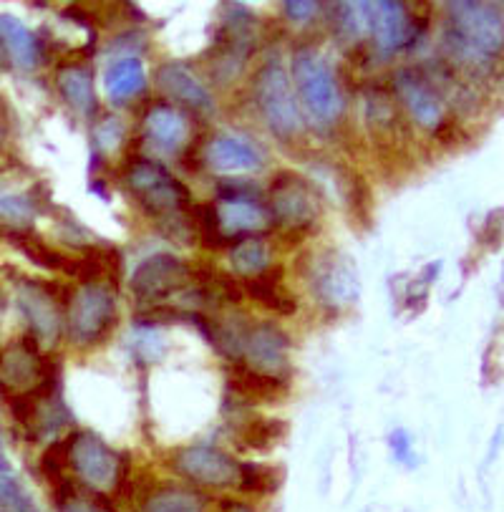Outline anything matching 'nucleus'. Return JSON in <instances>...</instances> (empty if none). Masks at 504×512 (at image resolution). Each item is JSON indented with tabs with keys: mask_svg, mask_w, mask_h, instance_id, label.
Listing matches in <instances>:
<instances>
[{
	"mask_svg": "<svg viewBox=\"0 0 504 512\" xmlns=\"http://www.w3.org/2000/svg\"><path fill=\"white\" fill-rule=\"evenodd\" d=\"M447 43L464 64L482 66L504 48V21L484 3H454L447 8Z\"/></svg>",
	"mask_w": 504,
	"mask_h": 512,
	"instance_id": "1",
	"label": "nucleus"
},
{
	"mask_svg": "<svg viewBox=\"0 0 504 512\" xmlns=\"http://www.w3.org/2000/svg\"><path fill=\"white\" fill-rule=\"evenodd\" d=\"M293 79L300 109L315 127H333L343 111L341 86L321 51L305 46L293 56Z\"/></svg>",
	"mask_w": 504,
	"mask_h": 512,
	"instance_id": "2",
	"label": "nucleus"
},
{
	"mask_svg": "<svg viewBox=\"0 0 504 512\" xmlns=\"http://www.w3.org/2000/svg\"><path fill=\"white\" fill-rule=\"evenodd\" d=\"M124 182L139 207L157 217L162 225L184 215V207L189 202L187 187L154 159H132L124 172Z\"/></svg>",
	"mask_w": 504,
	"mask_h": 512,
	"instance_id": "3",
	"label": "nucleus"
},
{
	"mask_svg": "<svg viewBox=\"0 0 504 512\" xmlns=\"http://www.w3.org/2000/svg\"><path fill=\"white\" fill-rule=\"evenodd\" d=\"M252 94H255V104H258L265 124L278 137L293 139L303 132V111L295 99L293 81L278 61H268L265 66H260L255 81H252Z\"/></svg>",
	"mask_w": 504,
	"mask_h": 512,
	"instance_id": "4",
	"label": "nucleus"
},
{
	"mask_svg": "<svg viewBox=\"0 0 504 512\" xmlns=\"http://www.w3.org/2000/svg\"><path fill=\"white\" fill-rule=\"evenodd\" d=\"M189 286H195V268L174 255H152L132 275V293L144 306H167Z\"/></svg>",
	"mask_w": 504,
	"mask_h": 512,
	"instance_id": "5",
	"label": "nucleus"
},
{
	"mask_svg": "<svg viewBox=\"0 0 504 512\" xmlns=\"http://www.w3.org/2000/svg\"><path fill=\"white\" fill-rule=\"evenodd\" d=\"M116 288L104 280L86 283L69 301V328L79 344H99L116 323Z\"/></svg>",
	"mask_w": 504,
	"mask_h": 512,
	"instance_id": "6",
	"label": "nucleus"
},
{
	"mask_svg": "<svg viewBox=\"0 0 504 512\" xmlns=\"http://www.w3.org/2000/svg\"><path fill=\"white\" fill-rule=\"evenodd\" d=\"M321 215V197L305 177L278 172L270 185V217L288 230H305Z\"/></svg>",
	"mask_w": 504,
	"mask_h": 512,
	"instance_id": "7",
	"label": "nucleus"
},
{
	"mask_svg": "<svg viewBox=\"0 0 504 512\" xmlns=\"http://www.w3.org/2000/svg\"><path fill=\"white\" fill-rule=\"evenodd\" d=\"M69 465L74 467L76 477L94 490L119 485L121 475L126 472V457L111 452L96 434L74 432L69 439Z\"/></svg>",
	"mask_w": 504,
	"mask_h": 512,
	"instance_id": "8",
	"label": "nucleus"
},
{
	"mask_svg": "<svg viewBox=\"0 0 504 512\" xmlns=\"http://www.w3.org/2000/svg\"><path fill=\"white\" fill-rule=\"evenodd\" d=\"M172 470L202 487H235L240 480V465L230 454L210 444H192L174 452Z\"/></svg>",
	"mask_w": 504,
	"mask_h": 512,
	"instance_id": "9",
	"label": "nucleus"
},
{
	"mask_svg": "<svg viewBox=\"0 0 504 512\" xmlns=\"http://www.w3.org/2000/svg\"><path fill=\"white\" fill-rule=\"evenodd\" d=\"M242 359L250 369L260 374L278 376L288 369L290 359V338L283 328L275 323H258L247 326L245 338H242Z\"/></svg>",
	"mask_w": 504,
	"mask_h": 512,
	"instance_id": "10",
	"label": "nucleus"
},
{
	"mask_svg": "<svg viewBox=\"0 0 504 512\" xmlns=\"http://www.w3.org/2000/svg\"><path fill=\"white\" fill-rule=\"evenodd\" d=\"M46 359H41L36 336H23L6 354H0V386L11 396L36 391L41 384Z\"/></svg>",
	"mask_w": 504,
	"mask_h": 512,
	"instance_id": "11",
	"label": "nucleus"
},
{
	"mask_svg": "<svg viewBox=\"0 0 504 512\" xmlns=\"http://www.w3.org/2000/svg\"><path fill=\"white\" fill-rule=\"evenodd\" d=\"M394 91L401 99V104L406 106V111L411 114L419 127L436 129L444 117V109H441V99L436 94L434 86L429 84L426 76H421L414 69H401L394 74Z\"/></svg>",
	"mask_w": 504,
	"mask_h": 512,
	"instance_id": "12",
	"label": "nucleus"
},
{
	"mask_svg": "<svg viewBox=\"0 0 504 512\" xmlns=\"http://www.w3.org/2000/svg\"><path fill=\"white\" fill-rule=\"evenodd\" d=\"M56 296V288L38 283V280H26L18 286V306H21L23 316L31 323L33 333L48 344H53L61 333V313H58Z\"/></svg>",
	"mask_w": 504,
	"mask_h": 512,
	"instance_id": "13",
	"label": "nucleus"
},
{
	"mask_svg": "<svg viewBox=\"0 0 504 512\" xmlns=\"http://www.w3.org/2000/svg\"><path fill=\"white\" fill-rule=\"evenodd\" d=\"M371 13V36L381 53H394L409 46L416 36V21L411 18L409 8L401 3H368Z\"/></svg>",
	"mask_w": 504,
	"mask_h": 512,
	"instance_id": "14",
	"label": "nucleus"
},
{
	"mask_svg": "<svg viewBox=\"0 0 504 512\" xmlns=\"http://www.w3.org/2000/svg\"><path fill=\"white\" fill-rule=\"evenodd\" d=\"M157 86L164 91L169 101H174V106H187L192 111H212L215 101L212 94L207 91V86L197 79L192 71L184 64L177 61H167L157 69Z\"/></svg>",
	"mask_w": 504,
	"mask_h": 512,
	"instance_id": "15",
	"label": "nucleus"
},
{
	"mask_svg": "<svg viewBox=\"0 0 504 512\" xmlns=\"http://www.w3.org/2000/svg\"><path fill=\"white\" fill-rule=\"evenodd\" d=\"M144 132L157 149L167 154H179L189 144L192 124L187 111L174 104H157L144 117Z\"/></svg>",
	"mask_w": 504,
	"mask_h": 512,
	"instance_id": "16",
	"label": "nucleus"
},
{
	"mask_svg": "<svg viewBox=\"0 0 504 512\" xmlns=\"http://www.w3.org/2000/svg\"><path fill=\"white\" fill-rule=\"evenodd\" d=\"M207 164L217 172H225V175L252 172L263 164V154L237 134H217L207 144Z\"/></svg>",
	"mask_w": 504,
	"mask_h": 512,
	"instance_id": "17",
	"label": "nucleus"
},
{
	"mask_svg": "<svg viewBox=\"0 0 504 512\" xmlns=\"http://www.w3.org/2000/svg\"><path fill=\"white\" fill-rule=\"evenodd\" d=\"M217 207V220L225 240L230 235H252L268 227L270 212L258 200H220Z\"/></svg>",
	"mask_w": 504,
	"mask_h": 512,
	"instance_id": "18",
	"label": "nucleus"
},
{
	"mask_svg": "<svg viewBox=\"0 0 504 512\" xmlns=\"http://www.w3.org/2000/svg\"><path fill=\"white\" fill-rule=\"evenodd\" d=\"M313 288L328 306H348L358 293V278L348 260L331 258L321 268Z\"/></svg>",
	"mask_w": 504,
	"mask_h": 512,
	"instance_id": "19",
	"label": "nucleus"
},
{
	"mask_svg": "<svg viewBox=\"0 0 504 512\" xmlns=\"http://www.w3.org/2000/svg\"><path fill=\"white\" fill-rule=\"evenodd\" d=\"M56 84L66 104L74 111L89 117L96 111V91H94V71L81 64H69L58 69Z\"/></svg>",
	"mask_w": 504,
	"mask_h": 512,
	"instance_id": "20",
	"label": "nucleus"
},
{
	"mask_svg": "<svg viewBox=\"0 0 504 512\" xmlns=\"http://www.w3.org/2000/svg\"><path fill=\"white\" fill-rule=\"evenodd\" d=\"M0 46L11 53L13 64L21 69H36L41 61V46L36 36L13 16H0Z\"/></svg>",
	"mask_w": 504,
	"mask_h": 512,
	"instance_id": "21",
	"label": "nucleus"
},
{
	"mask_svg": "<svg viewBox=\"0 0 504 512\" xmlns=\"http://www.w3.org/2000/svg\"><path fill=\"white\" fill-rule=\"evenodd\" d=\"M247 296H252L260 306L270 308L278 316H293L298 311V298L283 286V280H280V273L275 275L273 270H265V273L255 275L245 283Z\"/></svg>",
	"mask_w": 504,
	"mask_h": 512,
	"instance_id": "22",
	"label": "nucleus"
},
{
	"mask_svg": "<svg viewBox=\"0 0 504 512\" xmlns=\"http://www.w3.org/2000/svg\"><path fill=\"white\" fill-rule=\"evenodd\" d=\"M230 384L242 396L258 399V402H263V399H280L288 391V386H285V381L280 376L260 374V371L250 369L242 361H235V366L230 369Z\"/></svg>",
	"mask_w": 504,
	"mask_h": 512,
	"instance_id": "23",
	"label": "nucleus"
},
{
	"mask_svg": "<svg viewBox=\"0 0 504 512\" xmlns=\"http://www.w3.org/2000/svg\"><path fill=\"white\" fill-rule=\"evenodd\" d=\"M144 86H147V74H144V66L139 59H121L106 71V91L116 104L139 96Z\"/></svg>",
	"mask_w": 504,
	"mask_h": 512,
	"instance_id": "24",
	"label": "nucleus"
},
{
	"mask_svg": "<svg viewBox=\"0 0 504 512\" xmlns=\"http://www.w3.org/2000/svg\"><path fill=\"white\" fill-rule=\"evenodd\" d=\"M207 497L189 487H159L144 500L142 512H205Z\"/></svg>",
	"mask_w": 504,
	"mask_h": 512,
	"instance_id": "25",
	"label": "nucleus"
},
{
	"mask_svg": "<svg viewBox=\"0 0 504 512\" xmlns=\"http://www.w3.org/2000/svg\"><path fill=\"white\" fill-rule=\"evenodd\" d=\"M6 238L11 240V245H16V248L21 250L28 260H33V263L41 265V268L66 270V265H69V258H66V255H61L58 250H53L51 245L43 243V240L36 238L31 230H23V227H11V230L6 233Z\"/></svg>",
	"mask_w": 504,
	"mask_h": 512,
	"instance_id": "26",
	"label": "nucleus"
},
{
	"mask_svg": "<svg viewBox=\"0 0 504 512\" xmlns=\"http://www.w3.org/2000/svg\"><path fill=\"white\" fill-rule=\"evenodd\" d=\"M230 263L240 275L255 278L270 268V250L260 238H242L230 248Z\"/></svg>",
	"mask_w": 504,
	"mask_h": 512,
	"instance_id": "27",
	"label": "nucleus"
},
{
	"mask_svg": "<svg viewBox=\"0 0 504 512\" xmlns=\"http://www.w3.org/2000/svg\"><path fill=\"white\" fill-rule=\"evenodd\" d=\"M0 512H38L36 502L6 457H0Z\"/></svg>",
	"mask_w": 504,
	"mask_h": 512,
	"instance_id": "28",
	"label": "nucleus"
},
{
	"mask_svg": "<svg viewBox=\"0 0 504 512\" xmlns=\"http://www.w3.org/2000/svg\"><path fill=\"white\" fill-rule=\"evenodd\" d=\"M336 33L341 41L358 43L363 36L371 33V13H368V3H341L336 6Z\"/></svg>",
	"mask_w": 504,
	"mask_h": 512,
	"instance_id": "29",
	"label": "nucleus"
},
{
	"mask_svg": "<svg viewBox=\"0 0 504 512\" xmlns=\"http://www.w3.org/2000/svg\"><path fill=\"white\" fill-rule=\"evenodd\" d=\"M278 472L273 467L255 465V462H247V465H240V490L255 492V495H268V492L278 490Z\"/></svg>",
	"mask_w": 504,
	"mask_h": 512,
	"instance_id": "30",
	"label": "nucleus"
},
{
	"mask_svg": "<svg viewBox=\"0 0 504 512\" xmlns=\"http://www.w3.org/2000/svg\"><path fill=\"white\" fill-rule=\"evenodd\" d=\"M285 437V424L278 419H260L250 422L242 432V442L250 449H270Z\"/></svg>",
	"mask_w": 504,
	"mask_h": 512,
	"instance_id": "31",
	"label": "nucleus"
},
{
	"mask_svg": "<svg viewBox=\"0 0 504 512\" xmlns=\"http://www.w3.org/2000/svg\"><path fill=\"white\" fill-rule=\"evenodd\" d=\"M56 507L58 512H111L109 507L96 505L89 497L81 495L71 480H56Z\"/></svg>",
	"mask_w": 504,
	"mask_h": 512,
	"instance_id": "32",
	"label": "nucleus"
},
{
	"mask_svg": "<svg viewBox=\"0 0 504 512\" xmlns=\"http://www.w3.org/2000/svg\"><path fill=\"white\" fill-rule=\"evenodd\" d=\"M36 215V202L28 195H13V192H0V220L8 225H23Z\"/></svg>",
	"mask_w": 504,
	"mask_h": 512,
	"instance_id": "33",
	"label": "nucleus"
},
{
	"mask_svg": "<svg viewBox=\"0 0 504 512\" xmlns=\"http://www.w3.org/2000/svg\"><path fill=\"white\" fill-rule=\"evenodd\" d=\"M69 465V442L63 439V442H53L48 444L46 452L41 457V467L51 480H61L63 467Z\"/></svg>",
	"mask_w": 504,
	"mask_h": 512,
	"instance_id": "34",
	"label": "nucleus"
},
{
	"mask_svg": "<svg viewBox=\"0 0 504 512\" xmlns=\"http://www.w3.org/2000/svg\"><path fill=\"white\" fill-rule=\"evenodd\" d=\"M119 139H121L119 119H106V122L96 129V144H99L101 149L116 147V144H119Z\"/></svg>",
	"mask_w": 504,
	"mask_h": 512,
	"instance_id": "35",
	"label": "nucleus"
},
{
	"mask_svg": "<svg viewBox=\"0 0 504 512\" xmlns=\"http://www.w3.org/2000/svg\"><path fill=\"white\" fill-rule=\"evenodd\" d=\"M318 13V6L315 3H308V0H290L285 3V16L295 23H305Z\"/></svg>",
	"mask_w": 504,
	"mask_h": 512,
	"instance_id": "36",
	"label": "nucleus"
},
{
	"mask_svg": "<svg viewBox=\"0 0 504 512\" xmlns=\"http://www.w3.org/2000/svg\"><path fill=\"white\" fill-rule=\"evenodd\" d=\"M394 449L399 454V460H406L409 457V439H406L404 432L394 434Z\"/></svg>",
	"mask_w": 504,
	"mask_h": 512,
	"instance_id": "37",
	"label": "nucleus"
},
{
	"mask_svg": "<svg viewBox=\"0 0 504 512\" xmlns=\"http://www.w3.org/2000/svg\"><path fill=\"white\" fill-rule=\"evenodd\" d=\"M220 512H255L250 505H245V502H225V505L220 507Z\"/></svg>",
	"mask_w": 504,
	"mask_h": 512,
	"instance_id": "38",
	"label": "nucleus"
}]
</instances>
